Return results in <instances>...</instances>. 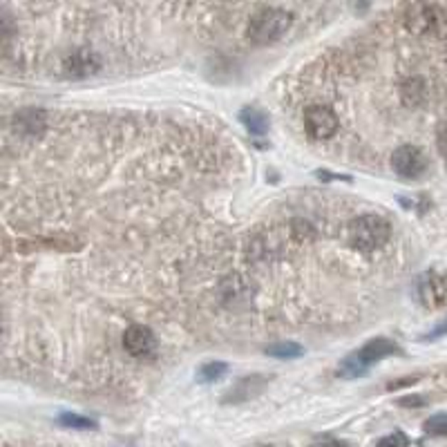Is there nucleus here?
<instances>
[{"mask_svg": "<svg viewBox=\"0 0 447 447\" xmlns=\"http://www.w3.org/2000/svg\"><path fill=\"white\" fill-rule=\"evenodd\" d=\"M418 300L427 309L447 307V273L427 271L418 280Z\"/></svg>", "mask_w": 447, "mask_h": 447, "instance_id": "0eeeda50", "label": "nucleus"}, {"mask_svg": "<svg viewBox=\"0 0 447 447\" xmlns=\"http://www.w3.org/2000/svg\"><path fill=\"white\" fill-rule=\"evenodd\" d=\"M423 429L427 436H447V414H434L429 416L425 423H423Z\"/></svg>", "mask_w": 447, "mask_h": 447, "instance_id": "f3484780", "label": "nucleus"}, {"mask_svg": "<svg viewBox=\"0 0 447 447\" xmlns=\"http://www.w3.org/2000/svg\"><path fill=\"white\" fill-rule=\"evenodd\" d=\"M391 168L393 173H396L400 179H407V181H414V179H420L429 168V161L425 152L420 150L418 146H412V143H407V146H400L393 150L391 154Z\"/></svg>", "mask_w": 447, "mask_h": 447, "instance_id": "20e7f679", "label": "nucleus"}, {"mask_svg": "<svg viewBox=\"0 0 447 447\" xmlns=\"http://www.w3.org/2000/svg\"><path fill=\"white\" fill-rule=\"evenodd\" d=\"M228 365L226 362H219V360H213V362H206L200 367V372H197V380L204 385L208 383H215V380H219L223 374H226Z\"/></svg>", "mask_w": 447, "mask_h": 447, "instance_id": "2eb2a0df", "label": "nucleus"}, {"mask_svg": "<svg viewBox=\"0 0 447 447\" xmlns=\"http://www.w3.org/2000/svg\"><path fill=\"white\" fill-rule=\"evenodd\" d=\"M349 244L362 253L380 251L391 238V223L376 213H367L362 217H356L349 223Z\"/></svg>", "mask_w": 447, "mask_h": 447, "instance_id": "f03ea898", "label": "nucleus"}, {"mask_svg": "<svg viewBox=\"0 0 447 447\" xmlns=\"http://www.w3.org/2000/svg\"><path fill=\"white\" fill-rule=\"evenodd\" d=\"M436 148H439L441 157H443L445 164H447V123H443L439 128V133H436Z\"/></svg>", "mask_w": 447, "mask_h": 447, "instance_id": "6ab92c4d", "label": "nucleus"}, {"mask_svg": "<svg viewBox=\"0 0 447 447\" xmlns=\"http://www.w3.org/2000/svg\"><path fill=\"white\" fill-rule=\"evenodd\" d=\"M99 68H101L99 56L94 54V51H87V49H76V51H72V54L65 56V61H63V72L70 78L92 76V74L99 72Z\"/></svg>", "mask_w": 447, "mask_h": 447, "instance_id": "1a4fd4ad", "label": "nucleus"}, {"mask_svg": "<svg viewBox=\"0 0 447 447\" xmlns=\"http://www.w3.org/2000/svg\"><path fill=\"white\" fill-rule=\"evenodd\" d=\"M16 130H20V133H27V135H38L41 130L45 128V112L36 110V108H30V110H23L16 114Z\"/></svg>", "mask_w": 447, "mask_h": 447, "instance_id": "f8f14e48", "label": "nucleus"}, {"mask_svg": "<svg viewBox=\"0 0 447 447\" xmlns=\"http://www.w3.org/2000/svg\"><path fill=\"white\" fill-rule=\"evenodd\" d=\"M376 447H410V439H407L405 431H393L389 436L380 439Z\"/></svg>", "mask_w": 447, "mask_h": 447, "instance_id": "a211bd4d", "label": "nucleus"}, {"mask_svg": "<svg viewBox=\"0 0 447 447\" xmlns=\"http://www.w3.org/2000/svg\"><path fill=\"white\" fill-rule=\"evenodd\" d=\"M83 246V242L74 238L70 233H56V235H47V238L41 240H30V242H20L16 248H20L23 253L34 251V248H49V251H78Z\"/></svg>", "mask_w": 447, "mask_h": 447, "instance_id": "9d476101", "label": "nucleus"}, {"mask_svg": "<svg viewBox=\"0 0 447 447\" xmlns=\"http://www.w3.org/2000/svg\"><path fill=\"white\" fill-rule=\"evenodd\" d=\"M403 23L407 32H412L416 36H427L434 34L441 25V11L434 5H425V3H412L405 7L403 14Z\"/></svg>", "mask_w": 447, "mask_h": 447, "instance_id": "423d86ee", "label": "nucleus"}, {"mask_svg": "<svg viewBox=\"0 0 447 447\" xmlns=\"http://www.w3.org/2000/svg\"><path fill=\"white\" fill-rule=\"evenodd\" d=\"M414 383H418V376H407V378H403V380H393V383H389L387 389H389V391H396V389H400V387L414 385Z\"/></svg>", "mask_w": 447, "mask_h": 447, "instance_id": "aec40b11", "label": "nucleus"}, {"mask_svg": "<svg viewBox=\"0 0 447 447\" xmlns=\"http://www.w3.org/2000/svg\"><path fill=\"white\" fill-rule=\"evenodd\" d=\"M59 423L65 427H72V429H97V420L81 416V414H74V412H63L59 416Z\"/></svg>", "mask_w": 447, "mask_h": 447, "instance_id": "dca6fc26", "label": "nucleus"}, {"mask_svg": "<svg viewBox=\"0 0 447 447\" xmlns=\"http://www.w3.org/2000/svg\"><path fill=\"white\" fill-rule=\"evenodd\" d=\"M305 130L307 135L315 141H326L331 139L340 130V119L338 114L329 108V105H309L305 110Z\"/></svg>", "mask_w": 447, "mask_h": 447, "instance_id": "39448f33", "label": "nucleus"}, {"mask_svg": "<svg viewBox=\"0 0 447 447\" xmlns=\"http://www.w3.org/2000/svg\"><path fill=\"white\" fill-rule=\"evenodd\" d=\"M264 353L271 358H278V360H291V358L302 356L305 349H302L298 343H275V345H269L264 349Z\"/></svg>", "mask_w": 447, "mask_h": 447, "instance_id": "4468645a", "label": "nucleus"}, {"mask_svg": "<svg viewBox=\"0 0 447 447\" xmlns=\"http://www.w3.org/2000/svg\"><path fill=\"white\" fill-rule=\"evenodd\" d=\"M443 333H447V324L439 326V329H436V331H434L431 336H427V338H436V336H443Z\"/></svg>", "mask_w": 447, "mask_h": 447, "instance_id": "5701e85b", "label": "nucleus"}, {"mask_svg": "<svg viewBox=\"0 0 447 447\" xmlns=\"http://www.w3.org/2000/svg\"><path fill=\"white\" fill-rule=\"evenodd\" d=\"M123 349L133 358H139V360L152 358L157 353V336L152 333L150 326L133 324V326H128L123 333Z\"/></svg>", "mask_w": 447, "mask_h": 447, "instance_id": "6e6552de", "label": "nucleus"}, {"mask_svg": "<svg viewBox=\"0 0 447 447\" xmlns=\"http://www.w3.org/2000/svg\"><path fill=\"white\" fill-rule=\"evenodd\" d=\"M427 400L425 398H420V396H407V398H400L398 405L400 407H423Z\"/></svg>", "mask_w": 447, "mask_h": 447, "instance_id": "412c9836", "label": "nucleus"}, {"mask_svg": "<svg viewBox=\"0 0 447 447\" xmlns=\"http://www.w3.org/2000/svg\"><path fill=\"white\" fill-rule=\"evenodd\" d=\"M240 121L246 125L248 133L255 135V137L267 135V130H269V116L262 112L259 108H251V105L240 112Z\"/></svg>", "mask_w": 447, "mask_h": 447, "instance_id": "ddd939ff", "label": "nucleus"}, {"mask_svg": "<svg viewBox=\"0 0 447 447\" xmlns=\"http://www.w3.org/2000/svg\"><path fill=\"white\" fill-rule=\"evenodd\" d=\"M391 353H400L398 345L389 338H374L358 351L349 353V356L340 362L338 374L343 378H358L369 372V367L380 362L383 358L391 356Z\"/></svg>", "mask_w": 447, "mask_h": 447, "instance_id": "7ed1b4c3", "label": "nucleus"}, {"mask_svg": "<svg viewBox=\"0 0 447 447\" xmlns=\"http://www.w3.org/2000/svg\"><path fill=\"white\" fill-rule=\"evenodd\" d=\"M309 447H349L347 443L343 441H333V439H326V441H318V443H313Z\"/></svg>", "mask_w": 447, "mask_h": 447, "instance_id": "4be33fe9", "label": "nucleus"}, {"mask_svg": "<svg viewBox=\"0 0 447 447\" xmlns=\"http://www.w3.org/2000/svg\"><path fill=\"white\" fill-rule=\"evenodd\" d=\"M269 383V378L267 376H259V374H253V376H246L242 378L240 383H235L228 391H226V396H223V403L226 405H235V403H244L248 398H253L257 396V393L267 387Z\"/></svg>", "mask_w": 447, "mask_h": 447, "instance_id": "9b49d317", "label": "nucleus"}, {"mask_svg": "<svg viewBox=\"0 0 447 447\" xmlns=\"http://www.w3.org/2000/svg\"><path fill=\"white\" fill-rule=\"evenodd\" d=\"M291 11L280 7H259L246 25V36L255 45H273L291 30Z\"/></svg>", "mask_w": 447, "mask_h": 447, "instance_id": "f257e3e1", "label": "nucleus"}]
</instances>
